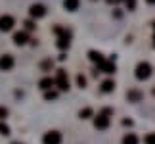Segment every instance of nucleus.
<instances>
[{"mask_svg":"<svg viewBox=\"0 0 155 144\" xmlns=\"http://www.w3.org/2000/svg\"><path fill=\"white\" fill-rule=\"evenodd\" d=\"M153 94H155V88H153Z\"/></svg>","mask_w":155,"mask_h":144,"instance_id":"nucleus-31","label":"nucleus"},{"mask_svg":"<svg viewBox=\"0 0 155 144\" xmlns=\"http://www.w3.org/2000/svg\"><path fill=\"white\" fill-rule=\"evenodd\" d=\"M27 40H29V35H27L25 31H17V33L14 35V43H15L17 46H23V44H27Z\"/></svg>","mask_w":155,"mask_h":144,"instance_id":"nucleus-9","label":"nucleus"},{"mask_svg":"<svg viewBox=\"0 0 155 144\" xmlns=\"http://www.w3.org/2000/svg\"><path fill=\"white\" fill-rule=\"evenodd\" d=\"M146 2H147V4H155V0H146Z\"/></svg>","mask_w":155,"mask_h":144,"instance_id":"nucleus-28","label":"nucleus"},{"mask_svg":"<svg viewBox=\"0 0 155 144\" xmlns=\"http://www.w3.org/2000/svg\"><path fill=\"white\" fill-rule=\"evenodd\" d=\"M151 65L147 63V62H140L138 65H136V69H134V75H136V79L138 81H147L151 77Z\"/></svg>","mask_w":155,"mask_h":144,"instance_id":"nucleus-1","label":"nucleus"},{"mask_svg":"<svg viewBox=\"0 0 155 144\" xmlns=\"http://www.w3.org/2000/svg\"><path fill=\"white\" fill-rule=\"evenodd\" d=\"M127 98H128V102H140L142 98H144V92L138 91V88H132V91L127 92Z\"/></svg>","mask_w":155,"mask_h":144,"instance_id":"nucleus-10","label":"nucleus"},{"mask_svg":"<svg viewBox=\"0 0 155 144\" xmlns=\"http://www.w3.org/2000/svg\"><path fill=\"white\" fill-rule=\"evenodd\" d=\"M153 46H155V35H153Z\"/></svg>","mask_w":155,"mask_h":144,"instance_id":"nucleus-29","label":"nucleus"},{"mask_svg":"<svg viewBox=\"0 0 155 144\" xmlns=\"http://www.w3.org/2000/svg\"><path fill=\"white\" fill-rule=\"evenodd\" d=\"M6 117H8V110L4 106H0V119H6Z\"/></svg>","mask_w":155,"mask_h":144,"instance_id":"nucleus-25","label":"nucleus"},{"mask_svg":"<svg viewBox=\"0 0 155 144\" xmlns=\"http://www.w3.org/2000/svg\"><path fill=\"white\" fill-rule=\"evenodd\" d=\"M92 115H94L92 108H84V110L79 111V117H81V119H88V117H92Z\"/></svg>","mask_w":155,"mask_h":144,"instance_id":"nucleus-18","label":"nucleus"},{"mask_svg":"<svg viewBox=\"0 0 155 144\" xmlns=\"http://www.w3.org/2000/svg\"><path fill=\"white\" fill-rule=\"evenodd\" d=\"M88 58H90L92 60V62L94 63H104L105 62V58H104V54H100V52H96V50H90V52H88Z\"/></svg>","mask_w":155,"mask_h":144,"instance_id":"nucleus-12","label":"nucleus"},{"mask_svg":"<svg viewBox=\"0 0 155 144\" xmlns=\"http://www.w3.org/2000/svg\"><path fill=\"white\" fill-rule=\"evenodd\" d=\"M94 127L100 129V131H105L109 127V115H104V113H98L96 117H94Z\"/></svg>","mask_w":155,"mask_h":144,"instance_id":"nucleus-6","label":"nucleus"},{"mask_svg":"<svg viewBox=\"0 0 155 144\" xmlns=\"http://www.w3.org/2000/svg\"><path fill=\"white\" fill-rule=\"evenodd\" d=\"M15 60L12 54H4V56H0V71H10L12 67H14Z\"/></svg>","mask_w":155,"mask_h":144,"instance_id":"nucleus-5","label":"nucleus"},{"mask_svg":"<svg viewBox=\"0 0 155 144\" xmlns=\"http://www.w3.org/2000/svg\"><path fill=\"white\" fill-rule=\"evenodd\" d=\"M54 33H56L59 39H71V31L63 29L61 25H56V27H54Z\"/></svg>","mask_w":155,"mask_h":144,"instance_id":"nucleus-13","label":"nucleus"},{"mask_svg":"<svg viewBox=\"0 0 155 144\" xmlns=\"http://www.w3.org/2000/svg\"><path fill=\"white\" fill-rule=\"evenodd\" d=\"M123 144H138V136H136L134 133H128V135H124Z\"/></svg>","mask_w":155,"mask_h":144,"instance_id":"nucleus-16","label":"nucleus"},{"mask_svg":"<svg viewBox=\"0 0 155 144\" xmlns=\"http://www.w3.org/2000/svg\"><path fill=\"white\" fill-rule=\"evenodd\" d=\"M42 142L44 144H61V133H58V131H48V133L42 136Z\"/></svg>","mask_w":155,"mask_h":144,"instance_id":"nucleus-4","label":"nucleus"},{"mask_svg":"<svg viewBox=\"0 0 155 144\" xmlns=\"http://www.w3.org/2000/svg\"><path fill=\"white\" fill-rule=\"evenodd\" d=\"M153 29H155V21H153Z\"/></svg>","mask_w":155,"mask_h":144,"instance_id":"nucleus-30","label":"nucleus"},{"mask_svg":"<svg viewBox=\"0 0 155 144\" xmlns=\"http://www.w3.org/2000/svg\"><path fill=\"white\" fill-rule=\"evenodd\" d=\"M113 91H115V81L107 79L102 83V92H113Z\"/></svg>","mask_w":155,"mask_h":144,"instance_id":"nucleus-15","label":"nucleus"},{"mask_svg":"<svg viewBox=\"0 0 155 144\" xmlns=\"http://www.w3.org/2000/svg\"><path fill=\"white\" fill-rule=\"evenodd\" d=\"M14 144H19V142H14Z\"/></svg>","mask_w":155,"mask_h":144,"instance_id":"nucleus-32","label":"nucleus"},{"mask_svg":"<svg viewBox=\"0 0 155 144\" xmlns=\"http://www.w3.org/2000/svg\"><path fill=\"white\" fill-rule=\"evenodd\" d=\"M54 85H58L59 91H69V77L65 73V69H58L56 79H54Z\"/></svg>","mask_w":155,"mask_h":144,"instance_id":"nucleus-2","label":"nucleus"},{"mask_svg":"<svg viewBox=\"0 0 155 144\" xmlns=\"http://www.w3.org/2000/svg\"><path fill=\"white\" fill-rule=\"evenodd\" d=\"M0 135H4V136L10 135V127H8L6 123H0Z\"/></svg>","mask_w":155,"mask_h":144,"instance_id":"nucleus-20","label":"nucleus"},{"mask_svg":"<svg viewBox=\"0 0 155 144\" xmlns=\"http://www.w3.org/2000/svg\"><path fill=\"white\" fill-rule=\"evenodd\" d=\"M38 87L42 88V91H50V88L54 87V79H52V77H44V79H40Z\"/></svg>","mask_w":155,"mask_h":144,"instance_id":"nucleus-14","label":"nucleus"},{"mask_svg":"<svg viewBox=\"0 0 155 144\" xmlns=\"http://www.w3.org/2000/svg\"><path fill=\"white\" fill-rule=\"evenodd\" d=\"M52 67V60H46V62H42V69H50Z\"/></svg>","mask_w":155,"mask_h":144,"instance_id":"nucleus-26","label":"nucleus"},{"mask_svg":"<svg viewBox=\"0 0 155 144\" xmlns=\"http://www.w3.org/2000/svg\"><path fill=\"white\" fill-rule=\"evenodd\" d=\"M124 2H127V10L128 12H132L136 8V0H124Z\"/></svg>","mask_w":155,"mask_h":144,"instance_id":"nucleus-23","label":"nucleus"},{"mask_svg":"<svg viewBox=\"0 0 155 144\" xmlns=\"http://www.w3.org/2000/svg\"><path fill=\"white\" fill-rule=\"evenodd\" d=\"M58 48H59V50H67V48H69V44H71V39H58Z\"/></svg>","mask_w":155,"mask_h":144,"instance_id":"nucleus-17","label":"nucleus"},{"mask_svg":"<svg viewBox=\"0 0 155 144\" xmlns=\"http://www.w3.org/2000/svg\"><path fill=\"white\" fill-rule=\"evenodd\" d=\"M14 25H15V19H14L12 15H8V14L0 15V31H2V33L12 31V29H14Z\"/></svg>","mask_w":155,"mask_h":144,"instance_id":"nucleus-3","label":"nucleus"},{"mask_svg":"<svg viewBox=\"0 0 155 144\" xmlns=\"http://www.w3.org/2000/svg\"><path fill=\"white\" fill-rule=\"evenodd\" d=\"M29 15L35 17V19L44 17V15H46V6H42V4H33L31 8H29Z\"/></svg>","mask_w":155,"mask_h":144,"instance_id":"nucleus-7","label":"nucleus"},{"mask_svg":"<svg viewBox=\"0 0 155 144\" xmlns=\"http://www.w3.org/2000/svg\"><path fill=\"white\" fill-rule=\"evenodd\" d=\"M25 29H27V31H33V29H37V25H35V23L29 19V21H25Z\"/></svg>","mask_w":155,"mask_h":144,"instance_id":"nucleus-24","label":"nucleus"},{"mask_svg":"<svg viewBox=\"0 0 155 144\" xmlns=\"http://www.w3.org/2000/svg\"><path fill=\"white\" fill-rule=\"evenodd\" d=\"M98 69L100 71H104V73H115V71H117V65H115V62H111V60H105V62L104 63H100L98 65Z\"/></svg>","mask_w":155,"mask_h":144,"instance_id":"nucleus-8","label":"nucleus"},{"mask_svg":"<svg viewBox=\"0 0 155 144\" xmlns=\"http://www.w3.org/2000/svg\"><path fill=\"white\" fill-rule=\"evenodd\" d=\"M44 98H46V100H56V98H58V92H56V91H46Z\"/></svg>","mask_w":155,"mask_h":144,"instance_id":"nucleus-19","label":"nucleus"},{"mask_svg":"<svg viewBox=\"0 0 155 144\" xmlns=\"http://www.w3.org/2000/svg\"><path fill=\"white\" fill-rule=\"evenodd\" d=\"M77 85H79L81 88H84V87H86V77L79 75V77H77Z\"/></svg>","mask_w":155,"mask_h":144,"instance_id":"nucleus-21","label":"nucleus"},{"mask_svg":"<svg viewBox=\"0 0 155 144\" xmlns=\"http://www.w3.org/2000/svg\"><path fill=\"white\" fill-rule=\"evenodd\" d=\"M121 0H107V4H119Z\"/></svg>","mask_w":155,"mask_h":144,"instance_id":"nucleus-27","label":"nucleus"},{"mask_svg":"<svg viewBox=\"0 0 155 144\" xmlns=\"http://www.w3.org/2000/svg\"><path fill=\"white\" fill-rule=\"evenodd\" d=\"M81 6V0H63V8L67 12H77Z\"/></svg>","mask_w":155,"mask_h":144,"instance_id":"nucleus-11","label":"nucleus"},{"mask_svg":"<svg viewBox=\"0 0 155 144\" xmlns=\"http://www.w3.org/2000/svg\"><path fill=\"white\" fill-rule=\"evenodd\" d=\"M144 142H146V144H155V133H150V135L144 139Z\"/></svg>","mask_w":155,"mask_h":144,"instance_id":"nucleus-22","label":"nucleus"}]
</instances>
